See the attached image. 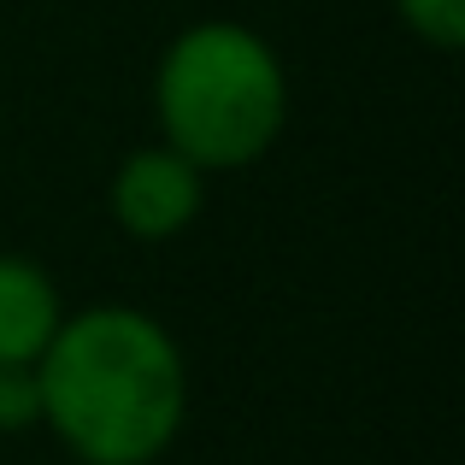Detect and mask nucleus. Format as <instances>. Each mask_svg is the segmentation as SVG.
Masks as SVG:
<instances>
[{
	"label": "nucleus",
	"mask_w": 465,
	"mask_h": 465,
	"mask_svg": "<svg viewBox=\"0 0 465 465\" xmlns=\"http://www.w3.org/2000/svg\"><path fill=\"white\" fill-rule=\"evenodd\" d=\"M42 430L77 465H159L189 424V360L130 301L65 312L35 360Z\"/></svg>",
	"instance_id": "obj_1"
},
{
	"label": "nucleus",
	"mask_w": 465,
	"mask_h": 465,
	"mask_svg": "<svg viewBox=\"0 0 465 465\" xmlns=\"http://www.w3.org/2000/svg\"><path fill=\"white\" fill-rule=\"evenodd\" d=\"M153 124L206 177L260 165L289 124L283 54L236 18L183 24L153 65Z\"/></svg>",
	"instance_id": "obj_2"
},
{
	"label": "nucleus",
	"mask_w": 465,
	"mask_h": 465,
	"mask_svg": "<svg viewBox=\"0 0 465 465\" xmlns=\"http://www.w3.org/2000/svg\"><path fill=\"white\" fill-rule=\"evenodd\" d=\"M206 206V171L165 142H142L113 165L106 213L130 242H177Z\"/></svg>",
	"instance_id": "obj_3"
},
{
	"label": "nucleus",
	"mask_w": 465,
	"mask_h": 465,
	"mask_svg": "<svg viewBox=\"0 0 465 465\" xmlns=\"http://www.w3.org/2000/svg\"><path fill=\"white\" fill-rule=\"evenodd\" d=\"M59 318L65 301L54 272L30 253H0V365H35Z\"/></svg>",
	"instance_id": "obj_4"
},
{
	"label": "nucleus",
	"mask_w": 465,
	"mask_h": 465,
	"mask_svg": "<svg viewBox=\"0 0 465 465\" xmlns=\"http://www.w3.org/2000/svg\"><path fill=\"white\" fill-rule=\"evenodd\" d=\"M395 18L436 54H454L465 42V0H395Z\"/></svg>",
	"instance_id": "obj_5"
},
{
	"label": "nucleus",
	"mask_w": 465,
	"mask_h": 465,
	"mask_svg": "<svg viewBox=\"0 0 465 465\" xmlns=\"http://www.w3.org/2000/svg\"><path fill=\"white\" fill-rule=\"evenodd\" d=\"M42 430V389L35 365H0V436Z\"/></svg>",
	"instance_id": "obj_6"
}]
</instances>
